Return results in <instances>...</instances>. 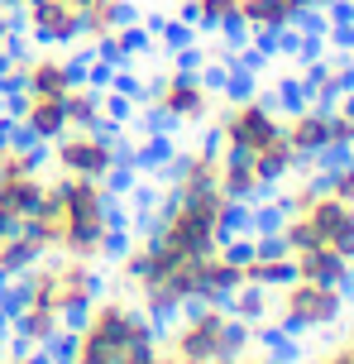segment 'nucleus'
<instances>
[{"mask_svg": "<svg viewBox=\"0 0 354 364\" xmlns=\"http://www.w3.org/2000/svg\"><path fill=\"white\" fill-rule=\"evenodd\" d=\"M221 178V149L201 144L172 159V192H211Z\"/></svg>", "mask_w": 354, "mask_h": 364, "instance_id": "obj_13", "label": "nucleus"}, {"mask_svg": "<svg viewBox=\"0 0 354 364\" xmlns=\"http://www.w3.org/2000/svg\"><path fill=\"white\" fill-rule=\"evenodd\" d=\"M240 269H244V283L268 288V292L297 278V269H292V255H254V259H244Z\"/></svg>", "mask_w": 354, "mask_h": 364, "instance_id": "obj_25", "label": "nucleus"}, {"mask_svg": "<svg viewBox=\"0 0 354 364\" xmlns=\"http://www.w3.org/2000/svg\"><path fill=\"white\" fill-rule=\"evenodd\" d=\"M62 110H67V125H72V129L106 125V96H101V87H92L87 77H82L67 96H62Z\"/></svg>", "mask_w": 354, "mask_h": 364, "instance_id": "obj_22", "label": "nucleus"}, {"mask_svg": "<svg viewBox=\"0 0 354 364\" xmlns=\"http://www.w3.org/2000/svg\"><path fill=\"white\" fill-rule=\"evenodd\" d=\"M240 19H244V34H282V29H292L302 19V10L292 0H240Z\"/></svg>", "mask_w": 354, "mask_h": 364, "instance_id": "obj_20", "label": "nucleus"}, {"mask_svg": "<svg viewBox=\"0 0 354 364\" xmlns=\"http://www.w3.org/2000/svg\"><path fill=\"white\" fill-rule=\"evenodd\" d=\"M82 77H87V82H92V87L111 91V82H115V63H96L92 73H87V68H82Z\"/></svg>", "mask_w": 354, "mask_h": 364, "instance_id": "obj_30", "label": "nucleus"}, {"mask_svg": "<svg viewBox=\"0 0 354 364\" xmlns=\"http://www.w3.org/2000/svg\"><path fill=\"white\" fill-rule=\"evenodd\" d=\"M43 259V245H38L24 225H15L10 235L0 240V283H10V278H19V273H29Z\"/></svg>", "mask_w": 354, "mask_h": 364, "instance_id": "obj_21", "label": "nucleus"}, {"mask_svg": "<svg viewBox=\"0 0 354 364\" xmlns=\"http://www.w3.org/2000/svg\"><path fill=\"white\" fill-rule=\"evenodd\" d=\"M111 206L115 187L106 178L57 173V178H48L43 201L19 225L43 245V255H77L96 264V259L120 250V220Z\"/></svg>", "mask_w": 354, "mask_h": 364, "instance_id": "obj_1", "label": "nucleus"}, {"mask_svg": "<svg viewBox=\"0 0 354 364\" xmlns=\"http://www.w3.org/2000/svg\"><path fill=\"white\" fill-rule=\"evenodd\" d=\"M10 230H15V220H10V216H5V211H0V240L10 235Z\"/></svg>", "mask_w": 354, "mask_h": 364, "instance_id": "obj_36", "label": "nucleus"}, {"mask_svg": "<svg viewBox=\"0 0 354 364\" xmlns=\"http://www.w3.org/2000/svg\"><path fill=\"white\" fill-rule=\"evenodd\" d=\"M292 269H297V278H306V283H331V288H340L345 297H354V273H350V259L336 255L331 245H311V250L292 255Z\"/></svg>", "mask_w": 354, "mask_h": 364, "instance_id": "obj_12", "label": "nucleus"}, {"mask_svg": "<svg viewBox=\"0 0 354 364\" xmlns=\"http://www.w3.org/2000/svg\"><path fill=\"white\" fill-rule=\"evenodd\" d=\"M24 29L38 43H77L82 38V10L67 0H24Z\"/></svg>", "mask_w": 354, "mask_h": 364, "instance_id": "obj_10", "label": "nucleus"}, {"mask_svg": "<svg viewBox=\"0 0 354 364\" xmlns=\"http://www.w3.org/2000/svg\"><path fill=\"white\" fill-rule=\"evenodd\" d=\"M306 364H354V346H345V341H331V346L316 350Z\"/></svg>", "mask_w": 354, "mask_h": 364, "instance_id": "obj_29", "label": "nucleus"}, {"mask_svg": "<svg viewBox=\"0 0 354 364\" xmlns=\"http://www.w3.org/2000/svg\"><path fill=\"white\" fill-rule=\"evenodd\" d=\"M345 307L350 297L331 283H306V278H292L273 288V311H278V331L282 336H306V331H336L345 321Z\"/></svg>", "mask_w": 354, "mask_h": 364, "instance_id": "obj_4", "label": "nucleus"}, {"mask_svg": "<svg viewBox=\"0 0 354 364\" xmlns=\"http://www.w3.org/2000/svg\"><path fill=\"white\" fill-rule=\"evenodd\" d=\"M77 82H82V63H67L57 53H29V68H24L19 87L29 96H67Z\"/></svg>", "mask_w": 354, "mask_h": 364, "instance_id": "obj_11", "label": "nucleus"}, {"mask_svg": "<svg viewBox=\"0 0 354 364\" xmlns=\"http://www.w3.org/2000/svg\"><path fill=\"white\" fill-rule=\"evenodd\" d=\"M120 24H130V5H125V0H96V5L82 10V38H87L92 48L106 34H115Z\"/></svg>", "mask_w": 354, "mask_h": 364, "instance_id": "obj_23", "label": "nucleus"}, {"mask_svg": "<svg viewBox=\"0 0 354 364\" xmlns=\"http://www.w3.org/2000/svg\"><path fill=\"white\" fill-rule=\"evenodd\" d=\"M163 34H168V43H177V48H187V29H182V24H172V29H163Z\"/></svg>", "mask_w": 354, "mask_h": 364, "instance_id": "obj_33", "label": "nucleus"}, {"mask_svg": "<svg viewBox=\"0 0 354 364\" xmlns=\"http://www.w3.org/2000/svg\"><path fill=\"white\" fill-rule=\"evenodd\" d=\"M345 346H350V341H345Z\"/></svg>", "mask_w": 354, "mask_h": 364, "instance_id": "obj_40", "label": "nucleus"}, {"mask_svg": "<svg viewBox=\"0 0 354 364\" xmlns=\"http://www.w3.org/2000/svg\"><path fill=\"white\" fill-rule=\"evenodd\" d=\"M282 139L297 149V159H316L321 149L331 144V125H326V110H316L311 101L292 115H282Z\"/></svg>", "mask_w": 354, "mask_h": 364, "instance_id": "obj_15", "label": "nucleus"}, {"mask_svg": "<svg viewBox=\"0 0 354 364\" xmlns=\"http://www.w3.org/2000/svg\"><path fill=\"white\" fill-rule=\"evenodd\" d=\"M211 134H216V149L221 154H244V159H254L263 144H273L282 134V115L273 101H263V96H235L230 106L216 115L211 110Z\"/></svg>", "mask_w": 354, "mask_h": 364, "instance_id": "obj_5", "label": "nucleus"}, {"mask_svg": "<svg viewBox=\"0 0 354 364\" xmlns=\"http://www.w3.org/2000/svg\"><path fill=\"white\" fill-rule=\"evenodd\" d=\"M38 168H43V154H38L34 139H24V134H0V178L38 173Z\"/></svg>", "mask_w": 354, "mask_h": 364, "instance_id": "obj_26", "label": "nucleus"}, {"mask_svg": "<svg viewBox=\"0 0 354 364\" xmlns=\"http://www.w3.org/2000/svg\"><path fill=\"white\" fill-rule=\"evenodd\" d=\"M345 341H350V346H354V321H350V331H345Z\"/></svg>", "mask_w": 354, "mask_h": 364, "instance_id": "obj_38", "label": "nucleus"}, {"mask_svg": "<svg viewBox=\"0 0 354 364\" xmlns=\"http://www.w3.org/2000/svg\"><path fill=\"white\" fill-rule=\"evenodd\" d=\"M225 311L230 316H240V321H268V311H273V292L268 288H254V283H240V288L225 297Z\"/></svg>", "mask_w": 354, "mask_h": 364, "instance_id": "obj_27", "label": "nucleus"}, {"mask_svg": "<svg viewBox=\"0 0 354 364\" xmlns=\"http://www.w3.org/2000/svg\"><path fill=\"white\" fill-rule=\"evenodd\" d=\"M153 106V115H163V120H177V125H197V120H211V110H216V91L206 82L201 73H192V68H177V73L158 77L144 96Z\"/></svg>", "mask_w": 354, "mask_h": 364, "instance_id": "obj_6", "label": "nucleus"}, {"mask_svg": "<svg viewBox=\"0 0 354 364\" xmlns=\"http://www.w3.org/2000/svg\"><path fill=\"white\" fill-rule=\"evenodd\" d=\"M177 19L182 24H206V29H225L230 38L244 34L240 0H177Z\"/></svg>", "mask_w": 354, "mask_h": 364, "instance_id": "obj_17", "label": "nucleus"}, {"mask_svg": "<svg viewBox=\"0 0 354 364\" xmlns=\"http://www.w3.org/2000/svg\"><path fill=\"white\" fill-rule=\"evenodd\" d=\"M244 283V269L225 250H211L197 269V302H225L230 292Z\"/></svg>", "mask_w": 354, "mask_h": 364, "instance_id": "obj_16", "label": "nucleus"}, {"mask_svg": "<svg viewBox=\"0 0 354 364\" xmlns=\"http://www.w3.org/2000/svg\"><path fill=\"white\" fill-rule=\"evenodd\" d=\"M292 5H297V10H326L331 0H292Z\"/></svg>", "mask_w": 354, "mask_h": 364, "instance_id": "obj_34", "label": "nucleus"}, {"mask_svg": "<svg viewBox=\"0 0 354 364\" xmlns=\"http://www.w3.org/2000/svg\"><path fill=\"white\" fill-rule=\"evenodd\" d=\"M163 355V350H158ZM163 364H201V360H187V355H163Z\"/></svg>", "mask_w": 354, "mask_h": 364, "instance_id": "obj_35", "label": "nucleus"}, {"mask_svg": "<svg viewBox=\"0 0 354 364\" xmlns=\"http://www.w3.org/2000/svg\"><path fill=\"white\" fill-rule=\"evenodd\" d=\"M230 364H282V360L273 355V350H263V355H259V350H244L240 360H230Z\"/></svg>", "mask_w": 354, "mask_h": 364, "instance_id": "obj_32", "label": "nucleus"}, {"mask_svg": "<svg viewBox=\"0 0 354 364\" xmlns=\"http://www.w3.org/2000/svg\"><path fill=\"white\" fill-rule=\"evenodd\" d=\"M163 355H187L201 364H230L244 350H254V326L230 316L225 302H192L172 316V326L158 336Z\"/></svg>", "mask_w": 354, "mask_h": 364, "instance_id": "obj_3", "label": "nucleus"}, {"mask_svg": "<svg viewBox=\"0 0 354 364\" xmlns=\"http://www.w3.org/2000/svg\"><path fill=\"white\" fill-rule=\"evenodd\" d=\"M53 168L57 173H77V178H115V164H120V144H115L106 125L96 129H67L62 139H53Z\"/></svg>", "mask_w": 354, "mask_h": 364, "instance_id": "obj_7", "label": "nucleus"}, {"mask_svg": "<svg viewBox=\"0 0 354 364\" xmlns=\"http://www.w3.org/2000/svg\"><path fill=\"white\" fill-rule=\"evenodd\" d=\"M19 5H24V0H0V10H19Z\"/></svg>", "mask_w": 354, "mask_h": 364, "instance_id": "obj_37", "label": "nucleus"}, {"mask_svg": "<svg viewBox=\"0 0 354 364\" xmlns=\"http://www.w3.org/2000/svg\"><path fill=\"white\" fill-rule=\"evenodd\" d=\"M15 48V10H0V53Z\"/></svg>", "mask_w": 354, "mask_h": 364, "instance_id": "obj_31", "label": "nucleus"}, {"mask_svg": "<svg viewBox=\"0 0 354 364\" xmlns=\"http://www.w3.org/2000/svg\"><path fill=\"white\" fill-rule=\"evenodd\" d=\"M240 225H254V216L240 211L221 187H211V192H168V201L153 216V230L144 235L149 273H172L187 259L221 250L225 235L240 230Z\"/></svg>", "mask_w": 354, "mask_h": 364, "instance_id": "obj_2", "label": "nucleus"}, {"mask_svg": "<svg viewBox=\"0 0 354 364\" xmlns=\"http://www.w3.org/2000/svg\"><path fill=\"white\" fill-rule=\"evenodd\" d=\"M10 96V115H15V125L24 139H34V144H53L67 134V110H62V96H29L24 87L5 91Z\"/></svg>", "mask_w": 354, "mask_h": 364, "instance_id": "obj_8", "label": "nucleus"}, {"mask_svg": "<svg viewBox=\"0 0 354 364\" xmlns=\"http://www.w3.org/2000/svg\"><path fill=\"white\" fill-rule=\"evenodd\" d=\"M158 364H163V355H158Z\"/></svg>", "mask_w": 354, "mask_h": 364, "instance_id": "obj_39", "label": "nucleus"}, {"mask_svg": "<svg viewBox=\"0 0 354 364\" xmlns=\"http://www.w3.org/2000/svg\"><path fill=\"white\" fill-rule=\"evenodd\" d=\"M43 192H48V178H43V173H15V178H0V211L19 225V220L43 201Z\"/></svg>", "mask_w": 354, "mask_h": 364, "instance_id": "obj_19", "label": "nucleus"}, {"mask_svg": "<svg viewBox=\"0 0 354 364\" xmlns=\"http://www.w3.org/2000/svg\"><path fill=\"white\" fill-rule=\"evenodd\" d=\"M278 106L287 110V115L306 106V87H302V77H282V82H278Z\"/></svg>", "mask_w": 354, "mask_h": 364, "instance_id": "obj_28", "label": "nucleus"}, {"mask_svg": "<svg viewBox=\"0 0 354 364\" xmlns=\"http://www.w3.org/2000/svg\"><path fill=\"white\" fill-rule=\"evenodd\" d=\"M292 168H297V149L287 144V139H273V144H263L259 154H254V173H259L263 187H278V182L292 178Z\"/></svg>", "mask_w": 354, "mask_h": 364, "instance_id": "obj_24", "label": "nucleus"}, {"mask_svg": "<svg viewBox=\"0 0 354 364\" xmlns=\"http://www.w3.org/2000/svg\"><path fill=\"white\" fill-rule=\"evenodd\" d=\"M216 187L235 206H249V201H259L268 192L259 182V173H254V159H244V154H221V178H216Z\"/></svg>", "mask_w": 354, "mask_h": 364, "instance_id": "obj_18", "label": "nucleus"}, {"mask_svg": "<svg viewBox=\"0 0 354 364\" xmlns=\"http://www.w3.org/2000/svg\"><path fill=\"white\" fill-rule=\"evenodd\" d=\"M5 321H10V336L24 341L29 350H53L57 336L67 331V321H62L53 307H15Z\"/></svg>", "mask_w": 354, "mask_h": 364, "instance_id": "obj_14", "label": "nucleus"}, {"mask_svg": "<svg viewBox=\"0 0 354 364\" xmlns=\"http://www.w3.org/2000/svg\"><path fill=\"white\" fill-rule=\"evenodd\" d=\"M57 288H53V311L62 321H77L82 311L101 297V273H96L92 259H77V255H57Z\"/></svg>", "mask_w": 354, "mask_h": 364, "instance_id": "obj_9", "label": "nucleus"}]
</instances>
